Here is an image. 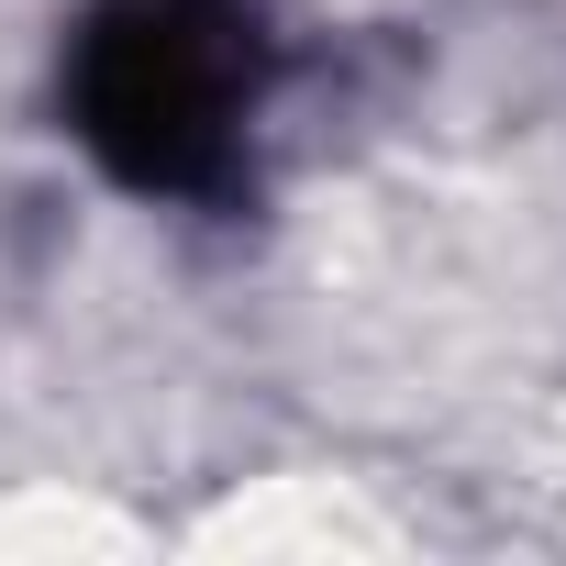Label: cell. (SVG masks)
Here are the masks:
<instances>
[{"label": "cell", "instance_id": "obj_1", "mask_svg": "<svg viewBox=\"0 0 566 566\" xmlns=\"http://www.w3.org/2000/svg\"><path fill=\"white\" fill-rule=\"evenodd\" d=\"M266 78V0H90L67 34V134L134 200H233Z\"/></svg>", "mask_w": 566, "mask_h": 566}]
</instances>
